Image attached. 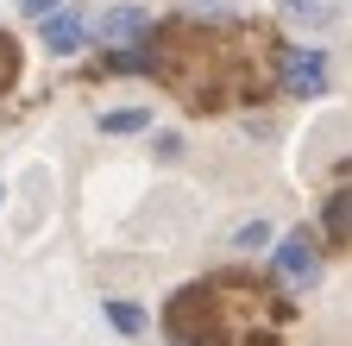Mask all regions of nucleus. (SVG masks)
<instances>
[{
	"label": "nucleus",
	"mask_w": 352,
	"mask_h": 346,
	"mask_svg": "<svg viewBox=\"0 0 352 346\" xmlns=\"http://www.w3.org/2000/svg\"><path fill=\"white\" fill-rule=\"evenodd\" d=\"M289 321V302L271 283H252V277H208L170 296L164 327L170 346H264L258 334H277L283 340Z\"/></svg>",
	"instance_id": "obj_1"
},
{
	"label": "nucleus",
	"mask_w": 352,
	"mask_h": 346,
	"mask_svg": "<svg viewBox=\"0 0 352 346\" xmlns=\"http://www.w3.org/2000/svg\"><path fill=\"white\" fill-rule=\"evenodd\" d=\"M271 277L277 283H296V290H308V283H321V246H315V233H283L277 239V252H271Z\"/></svg>",
	"instance_id": "obj_2"
},
{
	"label": "nucleus",
	"mask_w": 352,
	"mask_h": 346,
	"mask_svg": "<svg viewBox=\"0 0 352 346\" xmlns=\"http://www.w3.org/2000/svg\"><path fill=\"white\" fill-rule=\"evenodd\" d=\"M277 82L289 95L315 101V95H327V57H315V51H277Z\"/></svg>",
	"instance_id": "obj_3"
},
{
	"label": "nucleus",
	"mask_w": 352,
	"mask_h": 346,
	"mask_svg": "<svg viewBox=\"0 0 352 346\" xmlns=\"http://www.w3.org/2000/svg\"><path fill=\"white\" fill-rule=\"evenodd\" d=\"M88 32H95V25H88L82 7H51V13H44V51H51V57H69V51L88 45Z\"/></svg>",
	"instance_id": "obj_4"
},
{
	"label": "nucleus",
	"mask_w": 352,
	"mask_h": 346,
	"mask_svg": "<svg viewBox=\"0 0 352 346\" xmlns=\"http://www.w3.org/2000/svg\"><path fill=\"white\" fill-rule=\"evenodd\" d=\"M95 32L107 38L113 51H132V45H151V32H157V25H151L145 7H107V19H101Z\"/></svg>",
	"instance_id": "obj_5"
},
{
	"label": "nucleus",
	"mask_w": 352,
	"mask_h": 346,
	"mask_svg": "<svg viewBox=\"0 0 352 346\" xmlns=\"http://www.w3.org/2000/svg\"><path fill=\"white\" fill-rule=\"evenodd\" d=\"M283 25H302V32H327L333 25V0H277Z\"/></svg>",
	"instance_id": "obj_6"
},
{
	"label": "nucleus",
	"mask_w": 352,
	"mask_h": 346,
	"mask_svg": "<svg viewBox=\"0 0 352 346\" xmlns=\"http://www.w3.org/2000/svg\"><path fill=\"white\" fill-rule=\"evenodd\" d=\"M321 227H327V239H333V246H352V183L327 195V208H321Z\"/></svg>",
	"instance_id": "obj_7"
},
{
	"label": "nucleus",
	"mask_w": 352,
	"mask_h": 346,
	"mask_svg": "<svg viewBox=\"0 0 352 346\" xmlns=\"http://www.w3.org/2000/svg\"><path fill=\"white\" fill-rule=\"evenodd\" d=\"M107 321H113V334H126V340H139L145 334V309L139 302H126V296H107V309H101Z\"/></svg>",
	"instance_id": "obj_8"
},
{
	"label": "nucleus",
	"mask_w": 352,
	"mask_h": 346,
	"mask_svg": "<svg viewBox=\"0 0 352 346\" xmlns=\"http://www.w3.org/2000/svg\"><path fill=\"white\" fill-rule=\"evenodd\" d=\"M145 126H151V107H113V113H101V133H113V139L145 133Z\"/></svg>",
	"instance_id": "obj_9"
},
{
	"label": "nucleus",
	"mask_w": 352,
	"mask_h": 346,
	"mask_svg": "<svg viewBox=\"0 0 352 346\" xmlns=\"http://www.w3.org/2000/svg\"><path fill=\"white\" fill-rule=\"evenodd\" d=\"M13 76H19V38H13V32H0V95L13 89Z\"/></svg>",
	"instance_id": "obj_10"
},
{
	"label": "nucleus",
	"mask_w": 352,
	"mask_h": 346,
	"mask_svg": "<svg viewBox=\"0 0 352 346\" xmlns=\"http://www.w3.org/2000/svg\"><path fill=\"white\" fill-rule=\"evenodd\" d=\"M233 239H239L245 252H258V246H271V221H245V227H239Z\"/></svg>",
	"instance_id": "obj_11"
},
{
	"label": "nucleus",
	"mask_w": 352,
	"mask_h": 346,
	"mask_svg": "<svg viewBox=\"0 0 352 346\" xmlns=\"http://www.w3.org/2000/svg\"><path fill=\"white\" fill-rule=\"evenodd\" d=\"M51 7H57V0H25V19H44Z\"/></svg>",
	"instance_id": "obj_12"
},
{
	"label": "nucleus",
	"mask_w": 352,
	"mask_h": 346,
	"mask_svg": "<svg viewBox=\"0 0 352 346\" xmlns=\"http://www.w3.org/2000/svg\"><path fill=\"white\" fill-rule=\"evenodd\" d=\"M0 202H7V183H0Z\"/></svg>",
	"instance_id": "obj_13"
}]
</instances>
